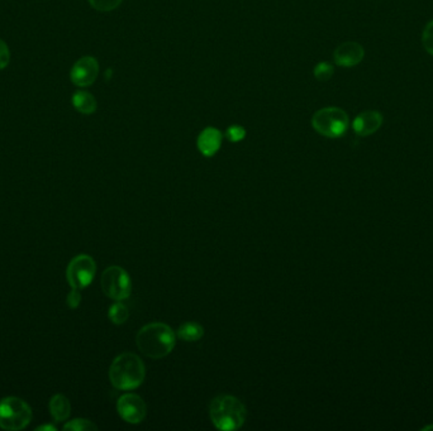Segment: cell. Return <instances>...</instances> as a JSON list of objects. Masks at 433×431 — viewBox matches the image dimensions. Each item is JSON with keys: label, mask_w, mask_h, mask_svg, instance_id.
<instances>
[{"label": "cell", "mask_w": 433, "mask_h": 431, "mask_svg": "<svg viewBox=\"0 0 433 431\" xmlns=\"http://www.w3.org/2000/svg\"><path fill=\"white\" fill-rule=\"evenodd\" d=\"M177 343V334L165 323H151L137 333L138 349L151 360H161L168 356Z\"/></svg>", "instance_id": "1"}, {"label": "cell", "mask_w": 433, "mask_h": 431, "mask_svg": "<svg viewBox=\"0 0 433 431\" xmlns=\"http://www.w3.org/2000/svg\"><path fill=\"white\" fill-rule=\"evenodd\" d=\"M146 368L142 360L135 353H122L113 360L109 368V380L122 391H131L144 384Z\"/></svg>", "instance_id": "2"}, {"label": "cell", "mask_w": 433, "mask_h": 431, "mask_svg": "<svg viewBox=\"0 0 433 431\" xmlns=\"http://www.w3.org/2000/svg\"><path fill=\"white\" fill-rule=\"evenodd\" d=\"M209 415L216 429L232 431L240 429L245 423L247 410L237 397L231 395H219L212 399Z\"/></svg>", "instance_id": "3"}, {"label": "cell", "mask_w": 433, "mask_h": 431, "mask_svg": "<svg viewBox=\"0 0 433 431\" xmlns=\"http://www.w3.org/2000/svg\"><path fill=\"white\" fill-rule=\"evenodd\" d=\"M348 115L345 110L329 106L314 113L312 126L317 133L327 138H338L344 136L348 128Z\"/></svg>", "instance_id": "4"}, {"label": "cell", "mask_w": 433, "mask_h": 431, "mask_svg": "<svg viewBox=\"0 0 433 431\" xmlns=\"http://www.w3.org/2000/svg\"><path fill=\"white\" fill-rule=\"evenodd\" d=\"M32 420V410L23 399L5 397L0 401V428L4 430H22Z\"/></svg>", "instance_id": "5"}, {"label": "cell", "mask_w": 433, "mask_h": 431, "mask_svg": "<svg viewBox=\"0 0 433 431\" xmlns=\"http://www.w3.org/2000/svg\"><path fill=\"white\" fill-rule=\"evenodd\" d=\"M102 290L105 295L114 301L129 299L132 292V282L129 275L118 266L108 267L102 275Z\"/></svg>", "instance_id": "6"}, {"label": "cell", "mask_w": 433, "mask_h": 431, "mask_svg": "<svg viewBox=\"0 0 433 431\" xmlns=\"http://www.w3.org/2000/svg\"><path fill=\"white\" fill-rule=\"evenodd\" d=\"M96 273V261L90 256L80 255L72 258L66 270V280L72 288L82 290L93 282Z\"/></svg>", "instance_id": "7"}, {"label": "cell", "mask_w": 433, "mask_h": 431, "mask_svg": "<svg viewBox=\"0 0 433 431\" xmlns=\"http://www.w3.org/2000/svg\"><path fill=\"white\" fill-rule=\"evenodd\" d=\"M117 411L120 417L129 423H142L147 414L144 399L136 393H126L117 402Z\"/></svg>", "instance_id": "8"}, {"label": "cell", "mask_w": 433, "mask_h": 431, "mask_svg": "<svg viewBox=\"0 0 433 431\" xmlns=\"http://www.w3.org/2000/svg\"><path fill=\"white\" fill-rule=\"evenodd\" d=\"M99 73V64L96 58L91 56L81 57L79 61H76L72 66L70 78L74 85L87 88L96 82Z\"/></svg>", "instance_id": "9"}, {"label": "cell", "mask_w": 433, "mask_h": 431, "mask_svg": "<svg viewBox=\"0 0 433 431\" xmlns=\"http://www.w3.org/2000/svg\"><path fill=\"white\" fill-rule=\"evenodd\" d=\"M365 57V49L357 42H344L333 52V60L341 67H353Z\"/></svg>", "instance_id": "10"}, {"label": "cell", "mask_w": 433, "mask_h": 431, "mask_svg": "<svg viewBox=\"0 0 433 431\" xmlns=\"http://www.w3.org/2000/svg\"><path fill=\"white\" fill-rule=\"evenodd\" d=\"M383 124V115L377 110L362 112L355 118L353 128L357 136L368 137L377 133Z\"/></svg>", "instance_id": "11"}, {"label": "cell", "mask_w": 433, "mask_h": 431, "mask_svg": "<svg viewBox=\"0 0 433 431\" xmlns=\"http://www.w3.org/2000/svg\"><path fill=\"white\" fill-rule=\"evenodd\" d=\"M222 139H223V136L219 129L208 127L201 130V135L197 139V145L203 156L213 157L216 152L219 151L222 145Z\"/></svg>", "instance_id": "12"}, {"label": "cell", "mask_w": 433, "mask_h": 431, "mask_svg": "<svg viewBox=\"0 0 433 431\" xmlns=\"http://www.w3.org/2000/svg\"><path fill=\"white\" fill-rule=\"evenodd\" d=\"M48 408H49V414L56 423L66 421L71 414L70 401L67 399V397H65L64 395H60V393L55 395L52 399H49Z\"/></svg>", "instance_id": "13"}, {"label": "cell", "mask_w": 433, "mask_h": 431, "mask_svg": "<svg viewBox=\"0 0 433 431\" xmlns=\"http://www.w3.org/2000/svg\"><path fill=\"white\" fill-rule=\"evenodd\" d=\"M72 105L74 108L85 115H90L96 110V100L94 96L88 91H76L72 95Z\"/></svg>", "instance_id": "14"}, {"label": "cell", "mask_w": 433, "mask_h": 431, "mask_svg": "<svg viewBox=\"0 0 433 431\" xmlns=\"http://www.w3.org/2000/svg\"><path fill=\"white\" fill-rule=\"evenodd\" d=\"M204 336V327H201L199 323L195 321H188L181 324L177 329V336L184 340V342H198Z\"/></svg>", "instance_id": "15"}, {"label": "cell", "mask_w": 433, "mask_h": 431, "mask_svg": "<svg viewBox=\"0 0 433 431\" xmlns=\"http://www.w3.org/2000/svg\"><path fill=\"white\" fill-rule=\"evenodd\" d=\"M108 318L111 319L113 324L122 325L129 320V307L124 303H122V301H115V303H113L109 312H108Z\"/></svg>", "instance_id": "16"}, {"label": "cell", "mask_w": 433, "mask_h": 431, "mask_svg": "<svg viewBox=\"0 0 433 431\" xmlns=\"http://www.w3.org/2000/svg\"><path fill=\"white\" fill-rule=\"evenodd\" d=\"M64 430L94 431L98 430V426L87 419H75V420L65 423Z\"/></svg>", "instance_id": "17"}, {"label": "cell", "mask_w": 433, "mask_h": 431, "mask_svg": "<svg viewBox=\"0 0 433 431\" xmlns=\"http://www.w3.org/2000/svg\"><path fill=\"white\" fill-rule=\"evenodd\" d=\"M333 72H335L333 66L329 64V62H326V61L315 65V67H314V70H313L314 78L318 81H322V82L329 81V79L333 76Z\"/></svg>", "instance_id": "18"}, {"label": "cell", "mask_w": 433, "mask_h": 431, "mask_svg": "<svg viewBox=\"0 0 433 431\" xmlns=\"http://www.w3.org/2000/svg\"><path fill=\"white\" fill-rule=\"evenodd\" d=\"M89 4L98 12H111L118 8L122 0H88Z\"/></svg>", "instance_id": "19"}, {"label": "cell", "mask_w": 433, "mask_h": 431, "mask_svg": "<svg viewBox=\"0 0 433 431\" xmlns=\"http://www.w3.org/2000/svg\"><path fill=\"white\" fill-rule=\"evenodd\" d=\"M422 45H423L425 51L431 56H433V21H431L430 23H427L425 30H423V33H422Z\"/></svg>", "instance_id": "20"}, {"label": "cell", "mask_w": 433, "mask_h": 431, "mask_svg": "<svg viewBox=\"0 0 433 431\" xmlns=\"http://www.w3.org/2000/svg\"><path fill=\"white\" fill-rule=\"evenodd\" d=\"M225 137H227V139L230 142L237 143V142H241L246 137V130L241 126H231L230 128L227 129Z\"/></svg>", "instance_id": "21"}, {"label": "cell", "mask_w": 433, "mask_h": 431, "mask_svg": "<svg viewBox=\"0 0 433 431\" xmlns=\"http://www.w3.org/2000/svg\"><path fill=\"white\" fill-rule=\"evenodd\" d=\"M10 61V52L7 43L3 40H0V70L5 69Z\"/></svg>", "instance_id": "22"}, {"label": "cell", "mask_w": 433, "mask_h": 431, "mask_svg": "<svg viewBox=\"0 0 433 431\" xmlns=\"http://www.w3.org/2000/svg\"><path fill=\"white\" fill-rule=\"evenodd\" d=\"M81 303V294L80 290H76V288H72L71 291L69 292V295L66 297V303L69 307L71 309H76Z\"/></svg>", "instance_id": "23"}, {"label": "cell", "mask_w": 433, "mask_h": 431, "mask_svg": "<svg viewBox=\"0 0 433 431\" xmlns=\"http://www.w3.org/2000/svg\"><path fill=\"white\" fill-rule=\"evenodd\" d=\"M36 430L37 431H42V430H56V428H55V426H52V425H43V426H38V428H37V429H36Z\"/></svg>", "instance_id": "24"}]
</instances>
